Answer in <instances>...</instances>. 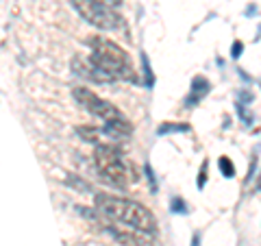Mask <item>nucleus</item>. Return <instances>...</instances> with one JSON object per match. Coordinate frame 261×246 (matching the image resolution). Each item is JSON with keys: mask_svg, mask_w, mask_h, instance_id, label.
<instances>
[{"mask_svg": "<svg viewBox=\"0 0 261 246\" xmlns=\"http://www.w3.org/2000/svg\"><path fill=\"white\" fill-rule=\"evenodd\" d=\"M94 203H96V209L107 218L118 220L122 225L135 227L140 231H148L152 235L157 233V218L152 216V211H148L137 201L120 199V196H113V194H96Z\"/></svg>", "mask_w": 261, "mask_h": 246, "instance_id": "f03ea898", "label": "nucleus"}, {"mask_svg": "<svg viewBox=\"0 0 261 246\" xmlns=\"http://www.w3.org/2000/svg\"><path fill=\"white\" fill-rule=\"evenodd\" d=\"M142 63H144V72H146V83H148V87H152L154 79H152V72H150V61L146 59V55H142Z\"/></svg>", "mask_w": 261, "mask_h": 246, "instance_id": "2eb2a0df", "label": "nucleus"}, {"mask_svg": "<svg viewBox=\"0 0 261 246\" xmlns=\"http://www.w3.org/2000/svg\"><path fill=\"white\" fill-rule=\"evenodd\" d=\"M218 166H220V170H222V175L226 179H233L235 177V166L231 163V159H228V157H220L218 159Z\"/></svg>", "mask_w": 261, "mask_h": 246, "instance_id": "9d476101", "label": "nucleus"}, {"mask_svg": "<svg viewBox=\"0 0 261 246\" xmlns=\"http://www.w3.org/2000/svg\"><path fill=\"white\" fill-rule=\"evenodd\" d=\"M105 229L113 235V240L122 246H161L157 240L152 237L148 231H140L135 227H113V225H105Z\"/></svg>", "mask_w": 261, "mask_h": 246, "instance_id": "423d86ee", "label": "nucleus"}, {"mask_svg": "<svg viewBox=\"0 0 261 246\" xmlns=\"http://www.w3.org/2000/svg\"><path fill=\"white\" fill-rule=\"evenodd\" d=\"M192 246H200V233H194L192 235Z\"/></svg>", "mask_w": 261, "mask_h": 246, "instance_id": "a211bd4d", "label": "nucleus"}, {"mask_svg": "<svg viewBox=\"0 0 261 246\" xmlns=\"http://www.w3.org/2000/svg\"><path fill=\"white\" fill-rule=\"evenodd\" d=\"M207 168H209V161L205 159V161H202L200 172H198V181H196V185H198L200 190H202V187H205V183H207Z\"/></svg>", "mask_w": 261, "mask_h": 246, "instance_id": "ddd939ff", "label": "nucleus"}, {"mask_svg": "<svg viewBox=\"0 0 261 246\" xmlns=\"http://www.w3.org/2000/svg\"><path fill=\"white\" fill-rule=\"evenodd\" d=\"M76 133L83 137L85 142H89V144H98V142H100V131H98L96 127H79Z\"/></svg>", "mask_w": 261, "mask_h": 246, "instance_id": "1a4fd4ad", "label": "nucleus"}, {"mask_svg": "<svg viewBox=\"0 0 261 246\" xmlns=\"http://www.w3.org/2000/svg\"><path fill=\"white\" fill-rule=\"evenodd\" d=\"M209 92H211L209 79H205V77H194V79H192L190 94H187V98H185L183 105H185L187 109H192V107H196V105H200V101H202V98H205Z\"/></svg>", "mask_w": 261, "mask_h": 246, "instance_id": "0eeeda50", "label": "nucleus"}, {"mask_svg": "<svg viewBox=\"0 0 261 246\" xmlns=\"http://www.w3.org/2000/svg\"><path fill=\"white\" fill-rule=\"evenodd\" d=\"M94 163L98 172L102 175L105 181H109L116 187H128L130 183L137 181V172L133 163H128L118 149L107 144H96L94 151Z\"/></svg>", "mask_w": 261, "mask_h": 246, "instance_id": "20e7f679", "label": "nucleus"}, {"mask_svg": "<svg viewBox=\"0 0 261 246\" xmlns=\"http://www.w3.org/2000/svg\"><path fill=\"white\" fill-rule=\"evenodd\" d=\"M146 172H148V177L152 179V175H150V166H146ZM152 192H157V183H154V181H152Z\"/></svg>", "mask_w": 261, "mask_h": 246, "instance_id": "6ab92c4d", "label": "nucleus"}, {"mask_svg": "<svg viewBox=\"0 0 261 246\" xmlns=\"http://www.w3.org/2000/svg\"><path fill=\"white\" fill-rule=\"evenodd\" d=\"M87 46L92 48L89 61L107 79V83H111V81H130V83H137L133 63H130L128 55L116 42H111L107 37H100V35H94L87 39Z\"/></svg>", "mask_w": 261, "mask_h": 246, "instance_id": "f257e3e1", "label": "nucleus"}, {"mask_svg": "<svg viewBox=\"0 0 261 246\" xmlns=\"http://www.w3.org/2000/svg\"><path fill=\"white\" fill-rule=\"evenodd\" d=\"M242 51H244V44L238 39V42H233V46H231V57H233V59H240Z\"/></svg>", "mask_w": 261, "mask_h": 246, "instance_id": "dca6fc26", "label": "nucleus"}, {"mask_svg": "<svg viewBox=\"0 0 261 246\" xmlns=\"http://www.w3.org/2000/svg\"><path fill=\"white\" fill-rule=\"evenodd\" d=\"M190 131V127L183 125V122H178V125H174V122H163V125L157 129V135H168V133H187Z\"/></svg>", "mask_w": 261, "mask_h": 246, "instance_id": "6e6552de", "label": "nucleus"}, {"mask_svg": "<svg viewBox=\"0 0 261 246\" xmlns=\"http://www.w3.org/2000/svg\"><path fill=\"white\" fill-rule=\"evenodd\" d=\"M235 109H238V113H240V118H242L244 125H246V127L252 125V118L246 113V107H244V103H235Z\"/></svg>", "mask_w": 261, "mask_h": 246, "instance_id": "4468645a", "label": "nucleus"}, {"mask_svg": "<svg viewBox=\"0 0 261 246\" xmlns=\"http://www.w3.org/2000/svg\"><path fill=\"white\" fill-rule=\"evenodd\" d=\"M72 96L74 101L83 107L87 113L100 118L105 122V131L113 137H128L133 133V125L128 122V118L122 113L116 105H111L109 101H105L98 94H94L92 89L87 87H74L72 89Z\"/></svg>", "mask_w": 261, "mask_h": 246, "instance_id": "7ed1b4c3", "label": "nucleus"}, {"mask_svg": "<svg viewBox=\"0 0 261 246\" xmlns=\"http://www.w3.org/2000/svg\"><path fill=\"white\" fill-rule=\"evenodd\" d=\"M72 7L87 24L100 31H116L122 24V18L113 11V7L100 3V0H72Z\"/></svg>", "mask_w": 261, "mask_h": 246, "instance_id": "39448f33", "label": "nucleus"}, {"mask_svg": "<svg viewBox=\"0 0 261 246\" xmlns=\"http://www.w3.org/2000/svg\"><path fill=\"white\" fill-rule=\"evenodd\" d=\"M100 3L109 5V7H120V5H122V0H100Z\"/></svg>", "mask_w": 261, "mask_h": 246, "instance_id": "f3484780", "label": "nucleus"}, {"mask_svg": "<svg viewBox=\"0 0 261 246\" xmlns=\"http://www.w3.org/2000/svg\"><path fill=\"white\" fill-rule=\"evenodd\" d=\"M170 211H172V214H187V205L181 196H174V199L170 201Z\"/></svg>", "mask_w": 261, "mask_h": 246, "instance_id": "f8f14e48", "label": "nucleus"}, {"mask_svg": "<svg viewBox=\"0 0 261 246\" xmlns=\"http://www.w3.org/2000/svg\"><path fill=\"white\" fill-rule=\"evenodd\" d=\"M65 183L72 185V187H76V190H83V194H89V192H92V185L85 183L83 179H76L74 175H70V177H68V181H65Z\"/></svg>", "mask_w": 261, "mask_h": 246, "instance_id": "9b49d317", "label": "nucleus"}, {"mask_svg": "<svg viewBox=\"0 0 261 246\" xmlns=\"http://www.w3.org/2000/svg\"><path fill=\"white\" fill-rule=\"evenodd\" d=\"M255 187H257V192H261V177H259V181H257V185H255Z\"/></svg>", "mask_w": 261, "mask_h": 246, "instance_id": "aec40b11", "label": "nucleus"}]
</instances>
